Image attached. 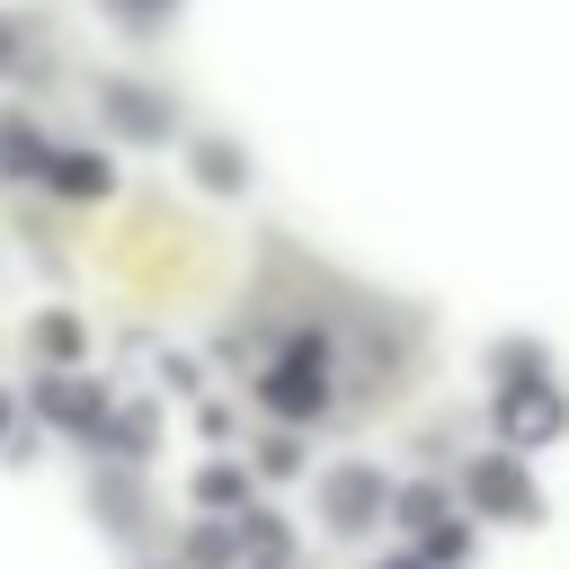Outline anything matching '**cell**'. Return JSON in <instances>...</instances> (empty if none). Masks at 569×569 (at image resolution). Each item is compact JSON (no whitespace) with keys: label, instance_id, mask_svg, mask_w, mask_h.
Wrapping results in <instances>:
<instances>
[{"label":"cell","instance_id":"cell-1","mask_svg":"<svg viewBox=\"0 0 569 569\" xmlns=\"http://www.w3.org/2000/svg\"><path fill=\"white\" fill-rule=\"evenodd\" d=\"M560 418H569V409H560V391H551V382H533V373L498 391V436H507V445H551V436H560Z\"/></svg>","mask_w":569,"mask_h":569},{"label":"cell","instance_id":"cell-2","mask_svg":"<svg viewBox=\"0 0 569 569\" xmlns=\"http://www.w3.org/2000/svg\"><path fill=\"white\" fill-rule=\"evenodd\" d=\"M471 507L480 516H507V525H533L542 516V498H533V480L507 462V453H489V462H471Z\"/></svg>","mask_w":569,"mask_h":569},{"label":"cell","instance_id":"cell-3","mask_svg":"<svg viewBox=\"0 0 569 569\" xmlns=\"http://www.w3.org/2000/svg\"><path fill=\"white\" fill-rule=\"evenodd\" d=\"M382 498H391V489H382V471H373V462H338V471L320 480V507H329V525H338V533H347V525H373V516H382Z\"/></svg>","mask_w":569,"mask_h":569},{"label":"cell","instance_id":"cell-4","mask_svg":"<svg viewBox=\"0 0 569 569\" xmlns=\"http://www.w3.org/2000/svg\"><path fill=\"white\" fill-rule=\"evenodd\" d=\"M36 409H44L53 427H71V436H98V418H107V400H98L89 382H62V373L36 391Z\"/></svg>","mask_w":569,"mask_h":569},{"label":"cell","instance_id":"cell-5","mask_svg":"<svg viewBox=\"0 0 569 569\" xmlns=\"http://www.w3.org/2000/svg\"><path fill=\"white\" fill-rule=\"evenodd\" d=\"M107 116H116V133H142V142L169 133V98H151V89H107Z\"/></svg>","mask_w":569,"mask_h":569},{"label":"cell","instance_id":"cell-6","mask_svg":"<svg viewBox=\"0 0 569 569\" xmlns=\"http://www.w3.org/2000/svg\"><path fill=\"white\" fill-rule=\"evenodd\" d=\"M36 169H44L62 196H107V160H98V151H44Z\"/></svg>","mask_w":569,"mask_h":569},{"label":"cell","instance_id":"cell-7","mask_svg":"<svg viewBox=\"0 0 569 569\" xmlns=\"http://www.w3.org/2000/svg\"><path fill=\"white\" fill-rule=\"evenodd\" d=\"M196 498H204L213 516H240V507H249V480H240L231 462H204V471H196Z\"/></svg>","mask_w":569,"mask_h":569},{"label":"cell","instance_id":"cell-8","mask_svg":"<svg viewBox=\"0 0 569 569\" xmlns=\"http://www.w3.org/2000/svg\"><path fill=\"white\" fill-rule=\"evenodd\" d=\"M231 560H240V542H231L222 525H196V533H187V569H231Z\"/></svg>","mask_w":569,"mask_h":569},{"label":"cell","instance_id":"cell-9","mask_svg":"<svg viewBox=\"0 0 569 569\" xmlns=\"http://www.w3.org/2000/svg\"><path fill=\"white\" fill-rule=\"evenodd\" d=\"M36 347H44L53 365H71V356H80V320H71V311H44V320H36Z\"/></svg>","mask_w":569,"mask_h":569},{"label":"cell","instance_id":"cell-10","mask_svg":"<svg viewBox=\"0 0 569 569\" xmlns=\"http://www.w3.org/2000/svg\"><path fill=\"white\" fill-rule=\"evenodd\" d=\"M196 178H204V187H240L249 169H240V151H222V142H204V151H196Z\"/></svg>","mask_w":569,"mask_h":569},{"label":"cell","instance_id":"cell-11","mask_svg":"<svg viewBox=\"0 0 569 569\" xmlns=\"http://www.w3.org/2000/svg\"><path fill=\"white\" fill-rule=\"evenodd\" d=\"M36 160H44V151H36V124L9 116V124H0V169H36Z\"/></svg>","mask_w":569,"mask_h":569},{"label":"cell","instance_id":"cell-12","mask_svg":"<svg viewBox=\"0 0 569 569\" xmlns=\"http://www.w3.org/2000/svg\"><path fill=\"white\" fill-rule=\"evenodd\" d=\"M436 516H445V498H436V489H400V525H418V533H427Z\"/></svg>","mask_w":569,"mask_h":569},{"label":"cell","instance_id":"cell-13","mask_svg":"<svg viewBox=\"0 0 569 569\" xmlns=\"http://www.w3.org/2000/svg\"><path fill=\"white\" fill-rule=\"evenodd\" d=\"M107 9H116L124 27H160V18H169V0H107Z\"/></svg>","mask_w":569,"mask_h":569},{"label":"cell","instance_id":"cell-14","mask_svg":"<svg viewBox=\"0 0 569 569\" xmlns=\"http://www.w3.org/2000/svg\"><path fill=\"white\" fill-rule=\"evenodd\" d=\"M9 53H18V44H9V27H0V71H9Z\"/></svg>","mask_w":569,"mask_h":569},{"label":"cell","instance_id":"cell-15","mask_svg":"<svg viewBox=\"0 0 569 569\" xmlns=\"http://www.w3.org/2000/svg\"><path fill=\"white\" fill-rule=\"evenodd\" d=\"M382 569H427V560H382Z\"/></svg>","mask_w":569,"mask_h":569}]
</instances>
